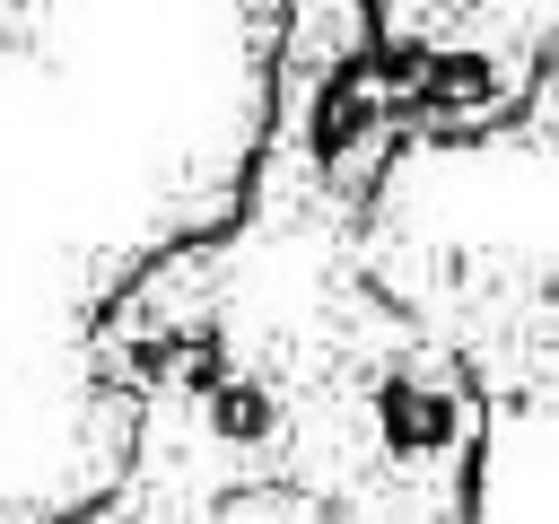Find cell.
<instances>
[{
  "label": "cell",
  "instance_id": "obj_1",
  "mask_svg": "<svg viewBox=\"0 0 559 524\" xmlns=\"http://www.w3.org/2000/svg\"><path fill=\"white\" fill-rule=\"evenodd\" d=\"M70 524H148V515H140V498H96V507H79Z\"/></svg>",
  "mask_w": 559,
  "mask_h": 524
}]
</instances>
